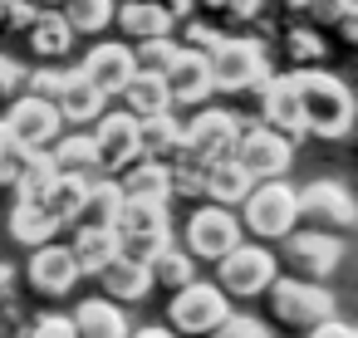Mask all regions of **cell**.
Returning <instances> with one entry per match:
<instances>
[{
    "mask_svg": "<svg viewBox=\"0 0 358 338\" xmlns=\"http://www.w3.org/2000/svg\"><path fill=\"white\" fill-rule=\"evenodd\" d=\"M289 84H294V103H299V123H304L309 133H319V138H343V133L353 128V98H348V89H343L334 74H324V69H299V74H289Z\"/></svg>",
    "mask_w": 358,
    "mask_h": 338,
    "instance_id": "cell-1",
    "label": "cell"
},
{
    "mask_svg": "<svg viewBox=\"0 0 358 338\" xmlns=\"http://www.w3.org/2000/svg\"><path fill=\"white\" fill-rule=\"evenodd\" d=\"M201 59H206L211 89H226V94H245V89H260V84L270 79L265 50H260L255 40H221V45L206 50Z\"/></svg>",
    "mask_w": 358,
    "mask_h": 338,
    "instance_id": "cell-2",
    "label": "cell"
},
{
    "mask_svg": "<svg viewBox=\"0 0 358 338\" xmlns=\"http://www.w3.org/2000/svg\"><path fill=\"white\" fill-rule=\"evenodd\" d=\"M241 216H245V226H250V235H260V240H285V235H294V186H285V182H255L250 186V196L241 201Z\"/></svg>",
    "mask_w": 358,
    "mask_h": 338,
    "instance_id": "cell-3",
    "label": "cell"
},
{
    "mask_svg": "<svg viewBox=\"0 0 358 338\" xmlns=\"http://www.w3.org/2000/svg\"><path fill=\"white\" fill-rule=\"evenodd\" d=\"M270 309L280 323H294V328H314L324 318H334V294L309 284V279H270Z\"/></svg>",
    "mask_w": 358,
    "mask_h": 338,
    "instance_id": "cell-4",
    "label": "cell"
},
{
    "mask_svg": "<svg viewBox=\"0 0 358 338\" xmlns=\"http://www.w3.org/2000/svg\"><path fill=\"white\" fill-rule=\"evenodd\" d=\"M226 294L216 289V284H182L177 294H172V309H167V318H172V328L177 333H192V338H211L221 323H226Z\"/></svg>",
    "mask_w": 358,
    "mask_h": 338,
    "instance_id": "cell-5",
    "label": "cell"
},
{
    "mask_svg": "<svg viewBox=\"0 0 358 338\" xmlns=\"http://www.w3.org/2000/svg\"><path fill=\"white\" fill-rule=\"evenodd\" d=\"M236 138H241V123H236L226 108H206V113H196V118L182 128V152H187L192 162L211 167V162H226V157H231Z\"/></svg>",
    "mask_w": 358,
    "mask_h": 338,
    "instance_id": "cell-6",
    "label": "cell"
},
{
    "mask_svg": "<svg viewBox=\"0 0 358 338\" xmlns=\"http://www.w3.org/2000/svg\"><path fill=\"white\" fill-rule=\"evenodd\" d=\"M231 162H236L250 182H280L285 167H289V142H285L280 133H270V128H250V133L236 138Z\"/></svg>",
    "mask_w": 358,
    "mask_h": 338,
    "instance_id": "cell-7",
    "label": "cell"
},
{
    "mask_svg": "<svg viewBox=\"0 0 358 338\" xmlns=\"http://www.w3.org/2000/svg\"><path fill=\"white\" fill-rule=\"evenodd\" d=\"M294 216L309 221L314 230L334 235V230H348L353 226V196L338 182H314V186L294 191Z\"/></svg>",
    "mask_w": 358,
    "mask_h": 338,
    "instance_id": "cell-8",
    "label": "cell"
},
{
    "mask_svg": "<svg viewBox=\"0 0 358 338\" xmlns=\"http://www.w3.org/2000/svg\"><path fill=\"white\" fill-rule=\"evenodd\" d=\"M216 265H221V284H216L221 294H265L275 279V255L265 245H236Z\"/></svg>",
    "mask_w": 358,
    "mask_h": 338,
    "instance_id": "cell-9",
    "label": "cell"
},
{
    "mask_svg": "<svg viewBox=\"0 0 358 338\" xmlns=\"http://www.w3.org/2000/svg\"><path fill=\"white\" fill-rule=\"evenodd\" d=\"M241 245V226L226 206H201L192 221H187V255L196 260H221Z\"/></svg>",
    "mask_w": 358,
    "mask_h": 338,
    "instance_id": "cell-10",
    "label": "cell"
},
{
    "mask_svg": "<svg viewBox=\"0 0 358 338\" xmlns=\"http://www.w3.org/2000/svg\"><path fill=\"white\" fill-rule=\"evenodd\" d=\"M94 172H128L138 162V123L128 113H108L94 133Z\"/></svg>",
    "mask_w": 358,
    "mask_h": 338,
    "instance_id": "cell-11",
    "label": "cell"
},
{
    "mask_svg": "<svg viewBox=\"0 0 358 338\" xmlns=\"http://www.w3.org/2000/svg\"><path fill=\"white\" fill-rule=\"evenodd\" d=\"M289 245H285V260L309 279V284H319L324 274H334L338 270V260H343V240L338 235H324V230H299V235H285Z\"/></svg>",
    "mask_w": 358,
    "mask_h": 338,
    "instance_id": "cell-12",
    "label": "cell"
},
{
    "mask_svg": "<svg viewBox=\"0 0 358 338\" xmlns=\"http://www.w3.org/2000/svg\"><path fill=\"white\" fill-rule=\"evenodd\" d=\"M84 84L99 94V98H113V94H123V84L138 74V64H133V50L128 45H99L89 59H84Z\"/></svg>",
    "mask_w": 358,
    "mask_h": 338,
    "instance_id": "cell-13",
    "label": "cell"
},
{
    "mask_svg": "<svg viewBox=\"0 0 358 338\" xmlns=\"http://www.w3.org/2000/svg\"><path fill=\"white\" fill-rule=\"evenodd\" d=\"M6 133H10L20 147L45 152V147L59 138V113H55L45 98H20V103L10 108V118H6Z\"/></svg>",
    "mask_w": 358,
    "mask_h": 338,
    "instance_id": "cell-14",
    "label": "cell"
},
{
    "mask_svg": "<svg viewBox=\"0 0 358 338\" xmlns=\"http://www.w3.org/2000/svg\"><path fill=\"white\" fill-rule=\"evenodd\" d=\"M30 284L40 289V294H69L74 284H79V265H74V255H69V245H40L35 255H30Z\"/></svg>",
    "mask_w": 358,
    "mask_h": 338,
    "instance_id": "cell-15",
    "label": "cell"
},
{
    "mask_svg": "<svg viewBox=\"0 0 358 338\" xmlns=\"http://www.w3.org/2000/svg\"><path fill=\"white\" fill-rule=\"evenodd\" d=\"M162 89H167V103H201L211 94V79H206V59L196 50H177V59L167 64L162 74Z\"/></svg>",
    "mask_w": 358,
    "mask_h": 338,
    "instance_id": "cell-16",
    "label": "cell"
},
{
    "mask_svg": "<svg viewBox=\"0 0 358 338\" xmlns=\"http://www.w3.org/2000/svg\"><path fill=\"white\" fill-rule=\"evenodd\" d=\"M260 113H265V123H260V128H270V133H280L285 142H289L294 133H304V123H299V103H294V84H289V74H285V79H265V84H260Z\"/></svg>",
    "mask_w": 358,
    "mask_h": 338,
    "instance_id": "cell-17",
    "label": "cell"
},
{
    "mask_svg": "<svg viewBox=\"0 0 358 338\" xmlns=\"http://www.w3.org/2000/svg\"><path fill=\"white\" fill-rule=\"evenodd\" d=\"M69 255H74L79 274H99L103 265L118 260V235H113V226H74Z\"/></svg>",
    "mask_w": 358,
    "mask_h": 338,
    "instance_id": "cell-18",
    "label": "cell"
},
{
    "mask_svg": "<svg viewBox=\"0 0 358 338\" xmlns=\"http://www.w3.org/2000/svg\"><path fill=\"white\" fill-rule=\"evenodd\" d=\"M59 118H69V123H94L99 118V108H103V98L84 84V74L79 69H69V74H59V94H55V103H50Z\"/></svg>",
    "mask_w": 358,
    "mask_h": 338,
    "instance_id": "cell-19",
    "label": "cell"
},
{
    "mask_svg": "<svg viewBox=\"0 0 358 338\" xmlns=\"http://www.w3.org/2000/svg\"><path fill=\"white\" fill-rule=\"evenodd\" d=\"M99 279H103V294H108V304H138V299H148L152 294V274H148V265H133V260H113V265H103L99 270Z\"/></svg>",
    "mask_w": 358,
    "mask_h": 338,
    "instance_id": "cell-20",
    "label": "cell"
},
{
    "mask_svg": "<svg viewBox=\"0 0 358 338\" xmlns=\"http://www.w3.org/2000/svg\"><path fill=\"white\" fill-rule=\"evenodd\" d=\"M69 323H74V338H128L133 333L128 318H123V309L108 304V299H84Z\"/></svg>",
    "mask_w": 358,
    "mask_h": 338,
    "instance_id": "cell-21",
    "label": "cell"
},
{
    "mask_svg": "<svg viewBox=\"0 0 358 338\" xmlns=\"http://www.w3.org/2000/svg\"><path fill=\"white\" fill-rule=\"evenodd\" d=\"M177 152H182V123H177L172 113H162V118H143V123H138V157L167 167Z\"/></svg>",
    "mask_w": 358,
    "mask_h": 338,
    "instance_id": "cell-22",
    "label": "cell"
},
{
    "mask_svg": "<svg viewBox=\"0 0 358 338\" xmlns=\"http://www.w3.org/2000/svg\"><path fill=\"white\" fill-rule=\"evenodd\" d=\"M118 196L123 201H152V206H167L172 196V182H167V167L162 162H133L118 182Z\"/></svg>",
    "mask_w": 358,
    "mask_h": 338,
    "instance_id": "cell-23",
    "label": "cell"
},
{
    "mask_svg": "<svg viewBox=\"0 0 358 338\" xmlns=\"http://www.w3.org/2000/svg\"><path fill=\"white\" fill-rule=\"evenodd\" d=\"M113 235H118V240L172 235V230H167V206H152V201H123L118 216H113Z\"/></svg>",
    "mask_w": 358,
    "mask_h": 338,
    "instance_id": "cell-24",
    "label": "cell"
},
{
    "mask_svg": "<svg viewBox=\"0 0 358 338\" xmlns=\"http://www.w3.org/2000/svg\"><path fill=\"white\" fill-rule=\"evenodd\" d=\"M172 103H167V89H162V79L157 74H133L128 84H123V113L133 118V123H143V118H162Z\"/></svg>",
    "mask_w": 358,
    "mask_h": 338,
    "instance_id": "cell-25",
    "label": "cell"
},
{
    "mask_svg": "<svg viewBox=\"0 0 358 338\" xmlns=\"http://www.w3.org/2000/svg\"><path fill=\"white\" fill-rule=\"evenodd\" d=\"M113 25H123V35L138 40V45L167 40V30H172V20L157 6H148V0H123V10H113Z\"/></svg>",
    "mask_w": 358,
    "mask_h": 338,
    "instance_id": "cell-26",
    "label": "cell"
},
{
    "mask_svg": "<svg viewBox=\"0 0 358 338\" xmlns=\"http://www.w3.org/2000/svg\"><path fill=\"white\" fill-rule=\"evenodd\" d=\"M118 206H123V196H118V182L99 177V182H89V186H84V201H79V216H74V226H113Z\"/></svg>",
    "mask_w": 358,
    "mask_h": 338,
    "instance_id": "cell-27",
    "label": "cell"
},
{
    "mask_svg": "<svg viewBox=\"0 0 358 338\" xmlns=\"http://www.w3.org/2000/svg\"><path fill=\"white\" fill-rule=\"evenodd\" d=\"M55 230H59V221H55V216H50L45 206L15 201V211H10V235H15L20 245L40 250V245H50V240H55Z\"/></svg>",
    "mask_w": 358,
    "mask_h": 338,
    "instance_id": "cell-28",
    "label": "cell"
},
{
    "mask_svg": "<svg viewBox=\"0 0 358 338\" xmlns=\"http://www.w3.org/2000/svg\"><path fill=\"white\" fill-rule=\"evenodd\" d=\"M250 186H255V182L226 157V162H211V167H206V186H201V191L211 196V206H231V201H245Z\"/></svg>",
    "mask_w": 358,
    "mask_h": 338,
    "instance_id": "cell-29",
    "label": "cell"
},
{
    "mask_svg": "<svg viewBox=\"0 0 358 338\" xmlns=\"http://www.w3.org/2000/svg\"><path fill=\"white\" fill-rule=\"evenodd\" d=\"M45 152H50L59 177H94V142H89V133L55 138V147H45Z\"/></svg>",
    "mask_w": 358,
    "mask_h": 338,
    "instance_id": "cell-30",
    "label": "cell"
},
{
    "mask_svg": "<svg viewBox=\"0 0 358 338\" xmlns=\"http://www.w3.org/2000/svg\"><path fill=\"white\" fill-rule=\"evenodd\" d=\"M59 20L84 35H99L103 25H113V0H59Z\"/></svg>",
    "mask_w": 358,
    "mask_h": 338,
    "instance_id": "cell-31",
    "label": "cell"
},
{
    "mask_svg": "<svg viewBox=\"0 0 358 338\" xmlns=\"http://www.w3.org/2000/svg\"><path fill=\"white\" fill-rule=\"evenodd\" d=\"M55 182H59V172H55L50 152H30L25 172L15 177V191H20V201H30V206H45V196H50V186H55Z\"/></svg>",
    "mask_w": 358,
    "mask_h": 338,
    "instance_id": "cell-32",
    "label": "cell"
},
{
    "mask_svg": "<svg viewBox=\"0 0 358 338\" xmlns=\"http://www.w3.org/2000/svg\"><path fill=\"white\" fill-rule=\"evenodd\" d=\"M69 25L59 20V15H35L30 20V50L35 54H45V59H59L64 50H69Z\"/></svg>",
    "mask_w": 358,
    "mask_h": 338,
    "instance_id": "cell-33",
    "label": "cell"
},
{
    "mask_svg": "<svg viewBox=\"0 0 358 338\" xmlns=\"http://www.w3.org/2000/svg\"><path fill=\"white\" fill-rule=\"evenodd\" d=\"M84 186H89V177H59V182L50 186V196H45V211H50V216H55L59 226H69V221L79 216Z\"/></svg>",
    "mask_w": 358,
    "mask_h": 338,
    "instance_id": "cell-34",
    "label": "cell"
},
{
    "mask_svg": "<svg viewBox=\"0 0 358 338\" xmlns=\"http://www.w3.org/2000/svg\"><path fill=\"white\" fill-rule=\"evenodd\" d=\"M148 274H152V284H162V289H182V284H192V255L187 250H177V245H167L152 265H148Z\"/></svg>",
    "mask_w": 358,
    "mask_h": 338,
    "instance_id": "cell-35",
    "label": "cell"
},
{
    "mask_svg": "<svg viewBox=\"0 0 358 338\" xmlns=\"http://www.w3.org/2000/svg\"><path fill=\"white\" fill-rule=\"evenodd\" d=\"M177 50L182 45H172V40H148V45H138L133 50V64H138V74H167V64L177 59Z\"/></svg>",
    "mask_w": 358,
    "mask_h": 338,
    "instance_id": "cell-36",
    "label": "cell"
},
{
    "mask_svg": "<svg viewBox=\"0 0 358 338\" xmlns=\"http://www.w3.org/2000/svg\"><path fill=\"white\" fill-rule=\"evenodd\" d=\"M25 162H30V147H20L6 133V123H0V186H15V177L25 172Z\"/></svg>",
    "mask_w": 358,
    "mask_h": 338,
    "instance_id": "cell-37",
    "label": "cell"
},
{
    "mask_svg": "<svg viewBox=\"0 0 358 338\" xmlns=\"http://www.w3.org/2000/svg\"><path fill=\"white\" fill-rule=\"evenodd\" d=\"M299 10L314 25H338L343 15H353V0H299Z\"/></svg>",
    "mask_w": 358,
    "mask_h": 338,
    "instance_id": "cell-38",
    "label": "cell"
},
{
    "mask_svg": "<svg viewBox=\"0 0 358 338\" xmlns=\"http://www.w3.org/2000/svg\"><path fill=\"white\" fill-rule=\"evenodd\" d=\"M211 338H270L260 318H241V314H226V323L211 333Z\"/></svg>",
    "mask_w": 358,
    "mask_h": 338,
    "instance_id": "cell-39",
    "label": "cell"
},
{
    "mask_svg": "<svg viewBox=\"0 0 358 338\" xmlns=\"http://www.w3.org/2000/svg\"><path fill=\"white\" fill-rule=\"evenodd\" d=\"M30 338H74V323H69L64 314H45V318L30 328Z\"/></svg>",
    "mask_w": 358,
    "mask_h": 338,
    "instance_id": "cell-40",
    "label": "cell"
},
{
    "mask_svg": "<svg viewBox=\"0 0 358 338\" xmlns=\"http://www.w3.org/2000/svg\"><path fill=\"white\" fill-rule=\"evenodd\" d=\"M289 50H294V59H299L304 69H314V59H319V40H314V35L294 30V35H289Z\"/></svg>",
    "mask_w": 358,
    "mask_h": 338,
    "instance_id": "cell-41",
    "label": "cell"
},
{
    "mask_svg": "<svg viewBox=\"0 0 358 338\" xmlns=\"http://www.w3.org/2000/svg\"><path fill=\"white\" fill-rule=\"evenodd\" d=\"M20 84H25V69H20L15 59H6V54H0V98H10Z\"/></svg>",
    "mask_w": 358,
    "mask_h": 338,
    "instance_id": "cell-42",
    "label": "cell"
},
{
    "mask_svg": "<svg viewBox=\"0 0 358 338\" xmlns=\"http://www.w3.org/2000/svg\"><path fill=\"white\" fill-rule=\"evenodd\" d=\"M30 98H45V103H55V94H59V74H50V69H40L35 79H30Z\"/></svg>",
    "mask_w": 358,
    "mask_h": 338,
    "instance_id": "cell-43",
    "label": "cell"
},
{
    "mask_svg": "<svg viewBox=\"0 0 358 338\" xmlns=\"http://www.w3.org/2000/svg\"><path fill=\"white\" fill-rule=\"evenodd\" d=\"M309 338H358V333H353L343 318H324V323H314V328H309Z\"/></svg>",
    "mask_w": 358,
    "mask_h": 338,
    "instance_id": "cell-44",
    "label": "cell"
},
{
    "mask_svg": "<svg viewBox=\"0 0 358 338\" xmlns=\"http://www.w3.org/2000/svg\"><path fill=\"white\" fill-rule=\"evenodd\" d=\"M338 35H343V40H353V35H358V10H353V15H343V20H338Z\"/></svg>",
    "mask_w": 358,
    "mask_h": 338,
    "instance_id": "cell-45",
    "label": "cell"
},
{
    "mask_svg": "<svg viewBox=\"0 0 358 338\" xmlns=\"http://www.w3.org/2000/svg\"><path fill=\"white\" fill-rule=\"evenodd\" d=\"M128 338H177L172 328H138V333H128Z\"/></svg>",
    "mask_w": 358,
    "mask_h": 338,
    "instance_id": "cell-46",
    "label": "cell"
},
{
    "mask_svg": "<svg viewBox=\"0 0 358 338\" xmlns=\"http://www.w3.org/2000/svg\"><path fill=\"white\" fill-rule=\"evenodd\" d=\"M10 6H15V0H0V20H6V15H10Z\"/></svg>",
    "mask_w": 358,
    "mask_h": 338,
    "instance_id": "cell-47",
    "label": "cell"
},
{
    "mask_svg": "<svg viewBox=\"0 0 358 338\" xmlns=\"http://www.w3.org/2000/svg\"><path fill=\"white\" fill-rule=\"evenodd\" d=\"M45 6H59V0H45Z\"/></svg>",
    "mask_w": 358,
    "mask_h": 338,
    "instance_id": "cell-48",
    "label": "cell"
},
{
    "mask_svg": "<svg viewBox=\"0 0 358 338\" xmlns=\"http://www.w3.org/2000/svg\"><path fill=\"white\" fill-rule=\"evenodd\" d=\"M289 6H299V0H289Z\"/></svg>",
    "mask_w": 358,
    "mask_h": 338,
    "instance_id": "cell-49",
    "label": "cell"
}]
</instances>
